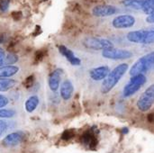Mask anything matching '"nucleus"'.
<instances>
[{
	"label": "nucleus",
	"mask_w": 154,
	"mask_h": 153,
	"mask_svg": "<svg viewBox=\"0 0 154 153\" xmlns=\"http://www.w3.org/2000/svg\"><path fill=\"white\" fill-rule=\"evenodd\" d=\"M129 66L126 63H121L116 66L114 69L110 70L106 78L103 80L101 85V93L107 94L109 93L121 80L124 75L128 70Z\"/></svg>",
	"instance_id": "obj_1"
},
{
	"label": "nucleus",
	"mask_w": 154,
	"mask_h": 153,
	"mask_svg": "<svg viewBox=\"0 0 154 153\" xmlns=\"http://www.w3.org/2000/svg\"><path fill=\"white\" fill-rule=\"evenodd\" d=\"M154 67V51L149 52L135 61V63L131 67L129 70V74L132 76L137 74H145L151 69Z\"/></svg>",
	"instance_id": "obj_2"
},
{
	"label": "nucleus",
	"mask_w": 154,
	"mask_h": 153,
	"mask_svg": "<svg viewBox=\"0 0 154 153\" xmlns=\"http://www.w3.org/2000/svg\"><path fill=\"white\" fill-rule=\"evenodd\" d=\"M126 39L133 43L152 44L154 43V29L131 31L127 33Z\"/></svg>",
	"instance_id": "obj_3"
},
{
	"label": "nucleus",
	"mask_w": 154,
	"mask_h": 153,
	"mask_svg": "<svg viewBox=\"0 0 154 153\" xmlns=\"http://www.w3.org/2000/svg\"><path fill=\"white\" fill-rule=\"evenodd\" d=\"M147 81V78L144 74H137L132 76L129 82L125 85L123 90L125 97H130L134 95Z\"/></svg>",
	"instance_id": "obj_4"
},
{
	"label": "nucleus",
	"mask_w": 154,
	"mask_h": 153,
	"mask_svg": "<svg viewBox=\"0 0 154 153\" xmlns=\"http://www.w3.org/2000/svg\"><path fill=\"white\" fill-rule=\"evenodd\" d=\"M154 104V84H152L139 96L136 106L141 112H148Z\"/></svg>",
	"instance_id": "obj_5"
},
{
	"label": "nucleus",
	"mask_w": 154,
	"mask_h": 153,
	"mask_svg": "<svg viewBox=\"0 0 154 153\" xmlns=\"http://www.w3.org/2000/svg\"><path fill=\"white\" fill-rule=\"evenodd\" d=\"M102 56L105 59H108L112 60H124L131 59L133 57V52H131L128 50L111 47L103 50Z\"/></svg>",
	"instance_id": "obj_6"
},
{
	"label": "nucleus",
	"mask_w": 154,
	"mask_h": 153,
	"mask_svg": "<svg viewBox=\"0 0 154 153\" xmlns=\"http://www.w3.org/2000/svg\"><path fill=\"white\" fill-rule=\"evenodd\" d=\"M83 45L89 50H103L107 48L114 47V43L104 38H97V37H88L85 38L83 41Z\"/></svg>",
	"instance_id": "obj_7"
},
{
	"label": "nucleus",
	"mask_w": 154,
	"mask_h": 153,
	"mask_svg": "<svg viewBox=\"0 0 154 153\" xmlns=\"http://www.w3.org/2000/svg\"><path fill=\"white\" fill-rule=\"evenodd\" d=\"M135 18L131 14H121L116 16L112 21V25L116 29H128L135 24Z\"/></svg>",
	"instance_id": "obj_8"
},
{
	"label": "nucleus",
	"mask_w": 154,
	"mask_h": 153,
	"mask_svg": "<svg viewBox=\"0 0 154 153\" xmlns=\"http://www.w3.org/2000/svg\"><path fill=\"white\" fill-rule=\"evenodd\" d=\"M25 134L23 132L17 131L11 133L7 134L4 139H3V145L6 148H11V147H15L18 144L22 143L24 140Z\"/></svg>",
	"instance_id": "obj_9"
},
{
	"label": "nucleus",
	"mask_w": 154,
	"mask_h": 153,
	"mask_svg": "<svg viewBox=\"0 0 154 153\" xmlns=\"http://www.w3.org/2000/svg\"><path fill=\"white\" fill-rule=\"evenodd\" d=\"M117 13V8L111 5H98L93 7L92 14L96 17H107Z\"/></svg>",
	"instance_id": "obj_10"
},
{
	"label": "nucleus",
	"mask_w": 154,
	"mask_h": 153,
	"mask_svg": "<svg viewBox=\"0 0 154 153\" xmlns=\"http://www.w3.org/2000/svg\"><path fill=\"white\" fill-rule=\"evenodd\" d=\"M63 69H54L48 78V85L50 89L52 92H56L60 86V82H61V78L63 75Z\"/></svg>",
	"instance_id": "obj_11"
},
{
	"label": "nucleus",
	"mask_w": 154,
	"mask_h": 153,
	"mask_svg": "<svg viewBox=\"0 0 154 153\" xmlns=\"http://www.w3.org/2000/svg\"><path fill=\"white\" fill-rule=\"evenodd\" d=\"M110 70H111L110 68L106 65L99 66V67L90 69L89 77L94 81H102L106 78V76L108 75Z\"/></svg>",
	"instance_id": "obj_12"
},
{
	"label": "nucleus",
	"mask_w": 154,
	"mask_h": 153,
	"mask_svg": "<svg viewBox=\"0 0 154 153\" xmlns=\"http://www.w3.org/2000/svg\"><path fill=\"white\" fill-rule=\"evenodd\" d=\"M74 93V86L69 79L64 80L60 86V95L65 101L69 100Z\"/></svg>",
	"instance_id": "obj_13"
},
{
	"label": "nucleus",
	"mask_w": 154,
	"mask_h": 153,
	"mask_svg": "<svg viewBox=\"0 0 154 153\" xmlns=\"http://www.w3.org/2000/svg\"><path fill=\"white\" fill-rule=\"evenodd\" d=\"M59 50L60 54L66 58V60L72 65V66H79L81 64V60L79 58H78L72 50H70L69 48H67L64 45H60L59 46Z\"/></svg>",
	"instance_id": "obj_14"
},
{
	"label": "nucleus",
	"mask_w": 154,
	"mask_h": 153,
	"mask_svg": "<svg viewBox=\"0 0 154 153\" xmlns=\"http://www.w3.org/2000/svg\"><path fill=\"white\" fill-rule=\"evenodd\" d=\"M20 70L18 66L14 65H1L0 66V78H11L16 75Z\"/></svg>",
	"instance_id": "obj_15"
},
{
	"label": "nucleus",
	"mask_w": 154,
	"mask_h": 153,
	"mask_svg": "<svg viewBox=\"0 0 154 153\" xmlns=\"http://www.w3.org/2000/svg\"><path fill=\"white\" fill-rule=\"evenodd\" d=\"M39 104H40L39 96H36V95H33V96H29L26 99V101L24 103V108H25L27 113H32V112H34L36 110Z\"/></svg>",
	"instance_id": "obj_16"
},
{
	"label": "nucleus",
	"mask_w": 154,
	"mask_h": 153,
	"mask_svg": "<svg viewBox=\"0 0 154 153\" xmlns=\"http://www.w3.org/2000/svg\"><path fill=\"white\" fill-rule=\"evenodd\" d=\"M18 84L17 80L10 78H0V92H6Z\"/></svg>",
	"instance_id": "obj_17"
},
{
	"label": "nucleus",
	"mask_w": 154,
	"mask_h": 153,
	"mask_svg": "<svg viewBox=\"0 0 154 153\" xmlns=\"http://www.w3.org/2000/svg\"><path fill=\"white\" fill-rule=\"evenodd\" d=\"M122 3L126 7H131L135 10H142L143 12L146 6V0H123Z\"/></svg>",
	"instance_id": "obj_18"
},
{
	"label": "nucleus",
	"mask_w": 154,
	"mask_h": 153,
	"mask_svg": "<svg viewBox=\"0 0 154 153\" xmlns=\"http://www.w3.org/2000/svg\"><path fill=\"white\" fill-rule=\"evenodd\" d=\"M18 60H19V57L16 54L9 53L5 57V59H4L3 62L1 63V65H13V64L16 63L18 61Z\"/></svg>",
	"instance_id": "obj_19"
},
{
	"label": "nucleus",
	"mask_w": 154,
	"mask_h": 153,
	"mask_svg": "<svg viewBox=\"0 0 154 153\" xmlns=\"http://www.w3.org/2000/svg\"><path fill=\"white\" fill-rule=\"evenodd\" d=\"M15 115V111L13 109L0 108V119H10Z\"/></svg>",
	"instance_id": "obj_20"
},
{
	"label": "nucleus",
	"mask_w": 154,
	"mask_h": 153,
	"mask_svg": "<svg viewBox=\"0 0 154 153\" xmlns=\"http://www.w3.org/2000/svg\"><path fill=\"white\" fill-rule=\"evenodd\" d=\"M35 83V78L34 75H30L29 77H27L23 82V85L26 88H31Z\"/></svg>",
	"instance_id": "obj_21"
},
{
	"label": "nucleus",
	"mask_w": 154,
	"mask_h": 153,
	"mask_svg": "<svg viewBox=\"0 0 154 153\" xmlns=\"http://www.w3.org/2000/svg\"><path fill=\"white\" fill-rule=\"evenodd\" d=\"M8 129V124L5 120L0 119V136H2Z\"/></svg>",
	"instance_id": "obj_22"
},
{
	"label": "nucleus",
	"mask_w": 154,
	"mask_h": 153,
	"mask_svg": "<svg viewBox=\"0 0 154 153\" xmlns=\"http://www.w3.org/2000/svg\"><path fill=\"white\" fill-rule=\"evenodd\" d=\"M10 0H0V11L5 12L8 9Z\"/></svg>",
	"instance_id": "obj_23"
},
{
	"label": "nucleus",
	"mask_w": 154,
	"mask_h": 153,
	"mask_svg": "<svg viewBox=\"0 0 154 153\" xmlns=\"http://www.w3.org/2000/svg\"><path fill=\"white\" fill-rule=\"evenodd\" d=\"M8 103H9V99L5 96L0 94V108L5 107L8 105Z\"/></svg>",
	"instance_id": "obj_24"
},
{
	"label": "nucleus",
	"mask_w": 154,
	"mask_h": 153,
	"mask_svg": "<svg viewBox=\"0 0 154 153\" xmlns=\"http://www.w3.org/2000/svg\"><path fill=\"white\" fill-rule=\"evenodd\" d=\"M43 53H42V50H38L35 54V61H40L42 58H43Z\"/></svg>",
	"instance_id": "obj_25"
},
{
	"label": "nucleus",
	"mask_w": 154,
	"mask_h": 153,
	"mask_svg": "<svg viewBox=\"0 0 154 153\" xmlns=\"http://www.w3.org/2000/svg\"><path fill=\"white\" fill-rule=\"evenodd\" d=\"M145 20L149 23H154V14H148Z\"/></svg>",
	"instance_id": "obj_26"
},
{
	"label": "nucleus",
	"mask_w": 154,
	"mask_h": 153,
	"mask_svg": "<svg viewBox=\"0 0 154 153\" xmlns=\"http://www.w3.org/2000/svg\"><path fill=\"white\" fill-rule=\"evenodd\" d=\"M5 57V50L0 47V65H1V63L3 62Z\"/></svg>",
	"instance_id": "obj_27"
},
{
	"label": "nucleus",
	"mask_w": 154,
	"mask_h": 153,
	"mask_svg": "<svg viewBox=\"0 0 154 153\" xmlns=\"http://www.w3.org/2000/svg\"><path fill=\"white\" fill-rule=\"evenodd\" d=\"M149 14H154V6H152V10H151Z\"/></svg>",
	"instance_id": "obj_28"
}]
</instances>
